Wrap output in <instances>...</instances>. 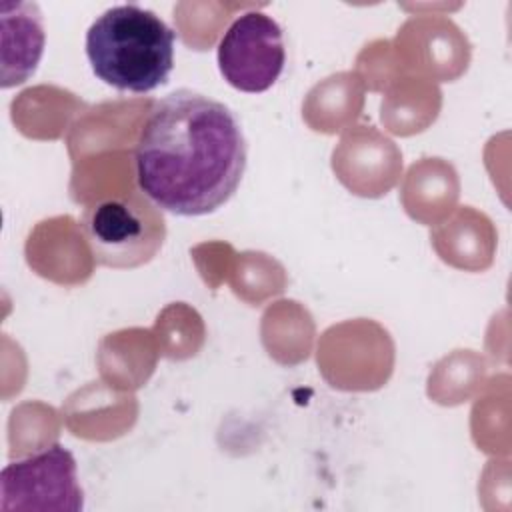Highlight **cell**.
I'll list each match as a JSON object with an SVG mask.
<instances>
[{
	"mask_svg": "<svg viewBox=\"0 0 512 512\" xmlns=\"http://www.w3.org/2000/svg\"><path fill=\"white\" fill-rule=\"evenodd\" d=\"M216 56L220 74L232 88L248 94L264 92L284 70L282 28L264 12H244L222 34Z\"/></svg>",
	"mask_w": 512,
	"mask_h": 512,
	"instance_id": "5b68a950",
	"label": "cell"
},
{
	"mask_svg": "<svg viewBox=\"0 0 512 512\" xmlns=\"http://www.w3.org/2000/svg\"><path fill=\"white\" fill-rule=\"evenodd\" d=\"M2 34V88L26 82L38 68L44 52V24L36 2H0Z\"/></svg>",
	"mask_w": 512,
	"mask_h": 512,
	"instance_id": "8992f818",
	"label": "cell"
},
{
	"mask_svg": "<svg viewBox=\"0 0 512 512\" xmlns=\"http://www.w3.org/2000/svg\"><path fill=\"white\" fill-rule=\"evenodd\" d=\"M136 182L160 210L204 216L224 206L246 170V140L234 112L196 90L156 100L134 148Z\"/></svg>",
	"mask_w": 512,
	"mask_h": 512,
	"instance_id": "6da1fadb",
	"label": "cell"
},
{
	"mask_svg": "<svg viewBox=\"0 0 512 512\" xmlns=\"http://www.w3.org/2000/svg\"><path fill=\"white\" fill-rule=\"evenodd\" d=\"M0 510H58L84 508L76 460L62 444L46 446L0 472Z\"/></svg>",
	"mask_w": 512,
	"mask_h": 512,
	"instance_id": "277c9868",
	"label": "cell"
},
{
	"mask_svg": "<svg viewBox=\"0 0 512 512\" xmlns=\"http://www.w3.org/2000/svg\"><path fill=\"white\" fill-rule=\"evenodd\" d=\"M80 228L94 260L108 268H136L150 262L166 238L162 210L142 192L88 204Z\"/></svg>",
	"mask_w": 512,
	"mask_h": 512,
	"instance_id": "3957f363",
	"label": "cell"
},
{
	"mask_svg": "<svg viewBox=\"0 0 512 512\" xmlns=\"http://www.w3.org/2000/svg\"><path fill=\"white\" fill-rule=\"evenodd\" d=\"M176 32L152 10L118 4L104 10L86 32V56L104 84L122 92H152L174 68Z\"/></svg>",
	"mask_w": 512,
	"mask_h": 512,
	"instance_id": "7a4b0ae2",
	"label": "cell"
}]
</instances>
